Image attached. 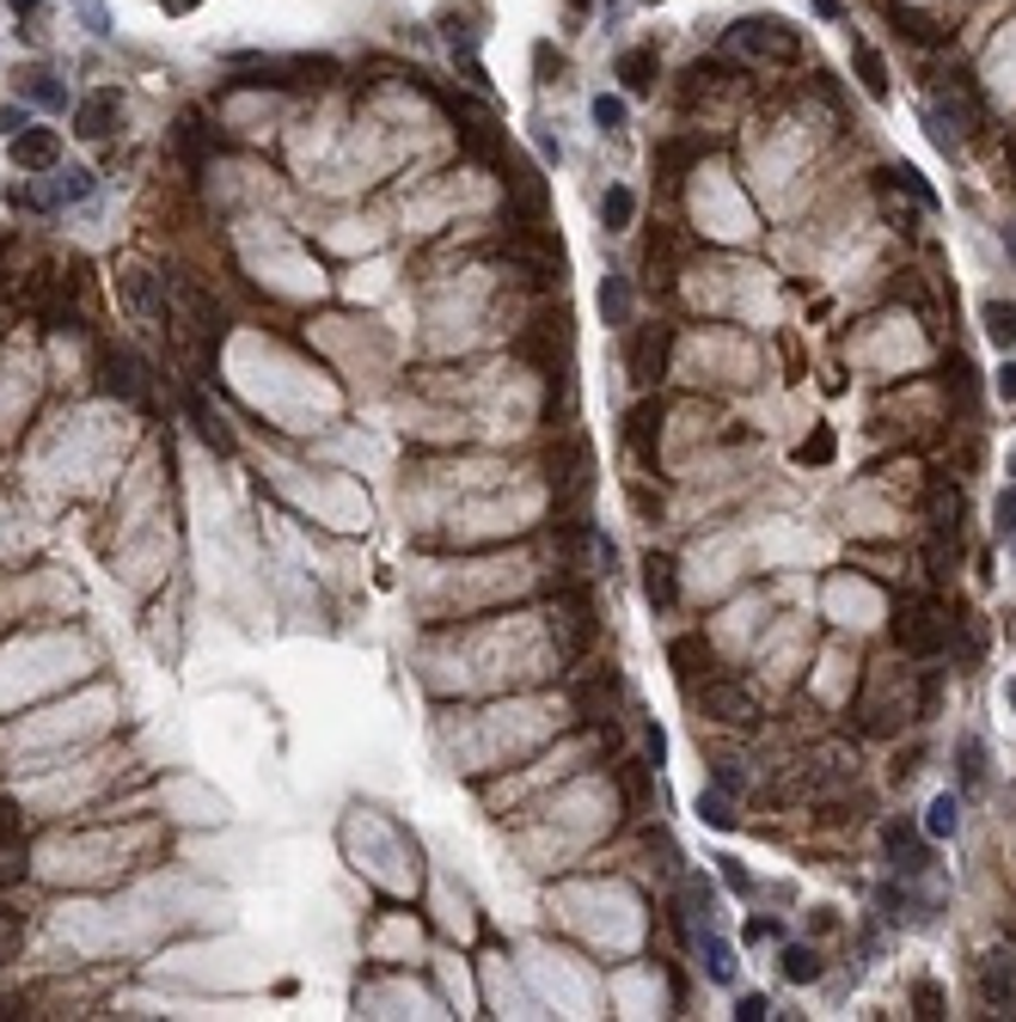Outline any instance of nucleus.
Listing matches in <instances>:
<instances>
[{"mask_svg": "<svg viewBox=\"0 0 1016 1022\" xmlns=\"http://www.w3.org/2000/svg\"><path fill=\"white\" fill-rule=\"evenodd\" d=\"M894 643L907 655H937L949 643V619L931 594H900L894 601Z\"/></svg>", "mask_w": 1016, "mask_h": 1022, "instance_id": "1", "label": "nucleus"}, {"mask_svg": "<svg viewBox=\"0 0 1016 1022\" xmlns=\"http://www.w3.org/2000/svg\"><path fill=\"white\" fill-rule=\"evenodd\" d=\"M729 44L741 56H754V62H802V32L771 13H754V19H741V25H729Z\"/></svg>", "mask_w": 1016, "mask_h": 1022, "instance_id": "2", "label": "nucleus"}, {"mask_svg": "<svg viewBox=\"0 0 1016 1022\" xmlns=\"http://www.w3.org/2000/svg\"><path fill=\"white\" fill-rule=\"evenodd\" d=\"M552 637H557V655H564V662H582V650L594 643V606H588V594L570 589V582H557Z\"/></svg>", "mask_w": 1016, "mask_h": 1022, "instance_id": "3", "label": "nucleus"}, {"mask_svg": "<svg viewBox=\"0 0 1016 1022\" xmlns=\"http://www.w3.org/2000/svg\"><path fill=\"white\" fill-rule=\"evenodd\" d=\"M117 295H123V312L135 319V325H147V331L166 325V276H154L147 264H123Z\"/></svg>", "mask_w": 1016, "mask_h": 1022, "instance_id": "4", "label": "nucleus"}, {"mask_svg": "<svg viewBox=\"0 0 1016 1022\" xmlns=\"http://www.w3.org/2000/svg\"><path fill=\"white\" fill-rule=\"evenodd\" d=\"M698 711H705L710 723H723V728H754L759 723V698L747 692V686H735V680H705Z\"/></svg>", "mask_w": 1016, "mask_h": 1022, "instance_id": "5", "label": "nucleus"}, {"mask_svg": "<svg viewBox=\"0 0 1016 1022\" xmlns=\"http://www.w3.org/2000/svg\"><path fill=\"white\" fill-rule=\"evenodd\" d=\"M668 343H674V325H662V319H655V325H643L631 337V380L643 392L668 380Z\"/></svg>", "mask_w": 1016, "mask_h": 1022, "instance_id": "6", "label": "nucleus"}, {"mask_svg": "<svg viewBox=\"0 0 1016 1022\" xmlns=\"http://www.w3.org/2000/svg\"><path fill=\"white\" fill-rule=\"evenodd\" d=\"M7 159H13L19 171H49V166H62V135L56 129H13V141H7Z\"/></svg>", "mask_w": 1016, "mask_h": 1022, "instance_id": "7", "label": "nucleus"}, {"mask_svg": "<svg viewBox=\"0 0 1016 1022\" xmlns=\"http://www.w3.org/2000/svg\"><path fill=\"white\" fill-rule=\"evenodd\" d=\"M662 423H668V411H662L655 399H643L631 417H625V448H631L643 465H655V448H662Z\"/></svg>", "mask_w": 1016, "mask_h": 1022, "instance_id": "8", "label": "nucleus"}, {"mask_svg": "<svg viewBox=\"0 0 1016 1022\" xmlns=\"http://www.w3.org/2000/svg\"><path fill=\"white\" fill-rule=\"evenodd\" d=\"M980 998L999 1010H1016V955L1011 949H992L980 961Z\"/></svg>", "mask_w": 1016, "mask_h": 1022, "instance_id": "9", "label": "nucleus"}, {"mask_svg": "<svg viewBox=\"0 0 1016 1022\" xmlns=\"http://www.w3.org/2000/svg\"><path fill=\"white\" fill-rule=\"evenodd\" d=\"M98 373H105V392H117V399H147V368L129 349H105Z\"/></svg>", "mask_w": 1016, "mask_h": 1022, "instance_id": "10", "label": "nucleus"}, {"mask_svg": "<svg viewBox=\"0 0 1016 1022\" xmlns=\"http://www.w3.org/2000/svg\"><path fill=\"white\" fill-rule=\"evenodd\" d=\"M882 845H888V857H894V869H900V876H924V869H931V852H924V839H919V827H912V821H888Z\"/></svg>", "mask_w": 1016, "mask_h": 1022, "instance_id": "11", "label": "nucleus"}, {"mask_svg": "<svg viewBox=\"0 0 1016 1022\" xmlns=\"http://www.w3.org/2000/svg\"><path fill=\"white\" fill-rule=\"evenodd\" d=\"M117 110H123V98L117 93H86L74 110V135L80 141H105L110 129H117Z\"/></svg>", "mask_w": 1016, "mask_h": 1022, "instance_id": "12", "label": "nucleus"}, {"mask_svg": "<svg viewBox=\"0 0 1016 1022\" xmlns=\"http://www.w3.org/2000/svg\"><path fill=\"white\" fill-rule=\"evenodd\" d=\"M185 411H190V423H197L202 448L233 453V429H227V417H221V411H209V399H202V392H185Z\"/></svg>", "mask_w": 1016, "mask_h": 1022, "instance_id": "13", "label": "nucleus"}, {"mask_svg": "<svg viewBox=\"0 0 1016 1022\" xmlns=\"http://www.w3.org/2000/svg\"><path fill=\"white\" fill-rule=\"evenodd\" d=\"M931 527L949 545H955V533H961V490H955L949 478H931Z\"/></svg>", "mask_w": 1016, "mask_h": 1022, "instance_id": "14", "label": "nucleus"}, {"mask_svg": "<svg viewBox=\"0 0 1016 1022\" xmlns=\"http://www.w3.org/2000/svg\"><path fill=\"white\" fill-rule=\"evenodd\" d=\"M643 594L655 613H668V606L680 601V582H674V558H662V551H649L643 558Z\"/></svg>", "mask_w": 1016, "mask_h": 1022, "instance_id": "15", "label": "nucleus"}, {"mask_svg": "<svg viewBox=\"0 0 1016 1022\" xmlns=\"http://www.w3.org/2000/svg\"><path fill=\"white\" fill-rule=\"evenodd\" d=\"M851 62H858L863 93H870V98H888V62L876 56V44H863V37H851Z\"/></svg>", "mask_w": 1016, "mask_h": 1022, "instance_id": "16", "label": "nucleus"}, {"mask_svg": "<svg viewBox=\"0 0 1016 1022\" xmlns=\"http://www.w3.org/2000/svg\"><path fill=\"white\" fill-rule=\"evenodd\" d=\"M668 662H674L680 680L693 686L698 674L710 667V643H705V637H674V643H668Z\"/></svg>", "mask_w": 1016, "mask_h": 1022, "instance_id": "17", "label": "nucleus"}, {"mask_svg": "<svg viewBox=\"0 0 1016 1022\" xmlns=\"http://www.w3.org/2000/svg\"><path fill=\"white\" fill-rule=\"evenodd\" d=\"M618 80H625V93H655V49H625Z\"/></svg>", "mask_w": 1016, "mask_h": 1022, "instance_id": "18", "label": "nucleus"}, {"mask_svg": "<svg viewBox=\"0 0 1016 1022\" xmlns=\"http://www.w3.org/2000/svg\"><path fill=\"white\" fill-rule=\"evenodd\" d=\"M698 154H705L698 141H662V154H655V178H662V185H680V171L693 166Z\"/></svg>", "mask_w": 1016, "mask_h": 1022, "instance_id": "19", "label": "nucleus"}, {"mask_svg": "<svg viewBox=\"0 0 1016 1022\" xmlns=\"http://www.w3.org/2000/svg\"><path fill=\"white\" fill-rule=\"evenodd\" d=\"M882 190H907V197L919 202V209H937V190L924 185V178H919L912 166H888V171H882Z\"/></svg>", "mask_w": 1016, "mask_h": 1022, "instance_id": "20", "label": "nucleus"}, {"mask_svg": "<svg viewBox=\"0 0 1016 1022\" xmlns=\"http://www.w3.org/2000/svg\"><path fill=\"white\" fill-rule=\"evenodd\" d=\"M631 215H637V197H631L625 185H613V190L601 197V227H606V233H625V227H631Z\"/></svg>", "mask_w": 1016, "mask_h": 1022, "instance_id": "21", "label": "nucleus"}, {"mask_svg": "<svg viewBox=\"0 0 1016 1022\" xmlns=\"http://www.w3.org/2000/svg\"><path fill=\"white\" fill-rule=\"evenodd\" d=\"M955 777H961V791H980L985 784V747L973 741V735L955 747Z\"/></svg>", "mask_w": 1016, "mask_h": 1022, "instance_id": "22", "label": "nucleus"}, {"mask_svg": "<svg viewBox=\"0 0 1016 1022\" xmlns=\"http://www.w3.org/2000/svg\"><path fill=\"white\" fill-rule=\"evenodd\" d=\"M980 319H985V337L999 343V349H1011V343H1016V307H1011V300H985Z\"/></svg>", "mask_w": 1016, "mask_h": 1022, "instance_id": "23", "label": "nucleus"}, {"mask_svg": "<svg viewBox=\"0 0 1016 1022\" xmlns=\"http://www.w3.org/2000/svg\"><path fill=\"white\" fill-rule=\"evenodd\" d=\"M955 827H961V808H955V796H949V791L931 796V808H924V833H931V839H949Z\"/></svg>", "mask_w": 1016, "mask_h": 1022, "instance_id": "24", "label": "nucleus"}, {"mask_svg": "<svg viewBox=\"0 0 1016 1022\" xmlns=\"http://www.w3.org/2000/svg\"><path fill=\"white\" fill-rule=\"evenodd\" d=\"M943 387L955 392V404H973V392H980V380H973V361H968V356H949V361H943Z\"/></svg>", "mask_w": 1016, "mask_h": 1022, "instance_id": "25", "label": "nucleus"}, {"mask_svg": "<svg viewBox=\"0 0 1016 1022\" xmlns=\"http://www.w3.org/2000/svg\"><path fill=\"white\" fill-rule=\"evenodd\" d=\"M625 312H631V288H625V276H606L601 282V319L606 325H625Z\"/></svg>", "mask_w": 1016, "mask_h": 1022, "instance_id": "26", "label": "nucleus"}, {"mask_svg": "<svg viewBox=\"0 0 1016 1022\" xmlns=\"http://www.w3.org/2000/svg\"><path fill=\"white\" fill-rule=\"evenodd\" d=\"M778 967H784V979H796V986L820 979V955H815V949H796V943H790L784 955H778Z\"/></svg>", "mask_w": 1016, "mask_h": 1022, "instance_id": "27", "label": "nucleus"}, {"mask_svg": "<svg viewBox=\"0 0 1016 1022\" xmlns=\"http://www.w3.org/2000/svg\"><path fill=\"white\" fill-rule=\"evenodd\" d=\"M19 949H25V913L0 906V967H7V961H19Z\"/></svg>", "mask_w": 1016, "mask_h": 1022, "instance_id": "28", "label": "nucleus"}, {"mask_svg": "<svg viewBox=\"0 0 1016 1022\" xmlns=\"http://www.w3.org/2000/svg\"><path fill=\"white\" fill-rule=\"evenodd\" d=\"M705 961H710V979H717V986L735 979V949H729L723 937H710V930H705Z\"/></svg>", "mask_w": 1016, "mask_h": 1022, "instance_id": "29", "label": "nucleus"}, {"mask_svg": "<svg viewBox=\"0 0 1016 1022\" xmlns=\"http://www.w3.org/2000/svg\"><path fill=\"white\" fill-rule=\"evenodd\" d=\"M698 815H705V827H717V833H729V827H735V808H729V796H723V791L698 796Z\"/></svg>", "mask_w": 1016, "mask_h": 1022, "instance_id": "30", "label": "nucleus"}, {"mask_svg": "<svg viewBox=\"0 0 1016 1022\" xmlns=\"http://www.w3.org/2000/svg\"><path fill=\"white\" fill-rule=\"evenodd\" d=\"M888 13H894V25H900V32L912 37V44H937V32H931V19H919L912 7H900V0H894Z\"/></svg>", "mask_w": 1016, "mask_h": 1022, "instance_id": "31", "label": "nucleus"}, {"mask_svg": "<svg viewBox=\"0 0 1016 1022\" xmlns=\"http://www.w3.org/2000/svg\"><path fill=\"white\" fill-rule=\"evenodd\" d=\"M56 197H62V202H80V197H93V171H86V166H68L62 178H56Z\"/></svg>", "mask_w": 1016, "mask_h": 1022, "instance_id": "32", "label": "nucleus"}, {"mask_svg": "<svg viewBox=\"0 0 1016 1022\" xmlns=\"http://www.w3.org/2000/svg\"><path fill=\"white\" fill-rule=\"evenodd\" d=\"M796 460H802V465H827V460H832V429H827V423H820V429L796 448Z\"/></svg>", "mask_w": 1016, "mask_h": 1022, "instance_id": "33", "label": "nucleus"}, {"mask_svg": "<svg viewBox=\"0 0 1016 1022\" xmlns=\"http://www.w3.org/2000/svg\"><path fill=\"white\" fill-rule=\"evenodd\" d=\"M25 93H32L37 105H62V86H56V74H44V68H32V74H25Z\"/></svg>", "mask_w": 1016, "mask_h": 1022, "instance_id": "34", "label": "nucleus"}, {"mask_svg": "<svg viewBox=\"0 0 1016 1022\" xmlns=\"http://www.w3.org/2000/svg\"><path fill=\"white\" fill-rule=\"evenodd\" d=\"M594 123H601V129H625V98H594Z\"/></svg>", "mask_w": 1016, "mask_h": 1022, "instance_id": "35", "label": "nucleus"}, {"mask_svg": "<svg viewBox=\"0 0 1016 1022\" xmlns=\"http://www.w3.org/2000/svg\"><path fill=\"white\" fill-rule=\"evenodd\" d=\"M882 906H888V918H912V913H919V900H912L907 888H882Z\"/></svg>", "mask_w": 1016, "mask_h": 1022, "instance_id": "36", "label": "nucleus"}, {"mask_svg": "<svg viewBox=\"0 0 1016 1022\" xmlns=\"http://www.w3.org/2000/svg\"><path fill=\"white\" fill-rule=\"evenodd\" d=\"M912 1005H919V1017H943V991L931 986V979H919V986H912Z\"/></svg>", "mask_w": 1016, "mask_h": 1022, "instance_id": "37", "label": "nucleus"}, {"mask_svg": "<svg viewBox=\"0 0 1016 1022\" xmlns=\"http://www.w3.org/2000/svg\"><path fill=\"white\" fill-rule=\"evenodd\" d=\"M717 864H723V882H729V888H735V894H741V900H747V894H754V876H747V869H741V864H735V857H717Z\"/></svg>", "mask_w": 1016, "mask_h": 1022, "instance_id": "38", "label": "nucleus"}, {"mask_svg": "<svg viewBox=\"0 0 1016 1022\" xmlns=\"http://www.w3.org/2000/svg\"><path fill=\"white\" fill-rule=\"evenodd\" d=\"M999 533H1004V539H1011V533H1016V484H1011V490L999 496Z\"/></svg>", "mask_w": 1016, "mask_h": 1022, "instance_id": "39", "label": "nucleus"}, {"mask_svg": "<svg viewBox=\"0 0 1016 1022\" xmlns=\"http://www.w3.org/2000/svg\"><path fill=\"white\" fill-rule=\"evenodd\" d=\"M735 1017H741V1022H766V1017H771V1005L754 991V998H741V1005H735Z\"/></svg>", "mask_w": 1016, "mask_h": 1022, "instance_id": "40", "label": "nucleus"}, {"mask_svg": "<svg viewBox=\"0 0 1016 1022\" xmlns=\"http://www.w3.org/2000/svg\"><path fill=\"white\" fill-rule=\"evenodd\" d=\"M717 791L735 796L741 791V772H735V759H717Z\"/></svg>", "mask_w": 1016, "mask_h": 1022, "instance_id": "41", "label": "nucleus"}, {"mask_svg": "<svg viewBox=\"0 0 1016 1022\" xmlns=\"http://www.w3.org/2000/svg\"><path fill=\"white\" fill-rule=\"evenodd\" d=\"M80 19H86V25H93L98 37L110 32V19H105V7H98V0H80Z\"/></svg>", "mask_w": 1016, "mask_h": 1022, "instance_id": "42", "label": "nucleus"}, {"mask_svg": "<svg viewBox=\"0 0 1016 1022\" xmlns=\"http://www.w3.org/2000/svg\"><path fill=\"white\" fill-rule=\"evenodd\" d=\"M999 399H1016V361H1004V368H999Z\"/></svg>", "mask_w": 1016, "mask_h": 1022, "instance_id": "43", "label": "nucleus"}, {"mask_svg": "<svg viewBox=\"0 0 1016 1022\" xmlns=\"http://www.w3.org/2000/svg\"><path fill=\"white\" fill-rule=\"evenodd\" d=\"M19 833V815H13V808H7V803H0V845H7V839H13Z\"/></svg>", "mask_w": 1016, "mask_h": 1022, "instance_id": "44", "label": "nucleus"}, {"mask_svg": "<svg viewBox=\"0 0 1016 1022\" xmlns=\"http://www.w3.org/2000/svg\"><path fill=\"white\" fill-rule=\"evenodd\" d=\"M160 7H166V13H197L202 0H160Z\"/></svg>", "mask_w": 1016, "mask_h": 1022, "instance_id": "45", "label": "nucleus"}, {"mask_svg": "<svg viewBox=\"0 0 1016 1022\" xmlns=\"http://www.w3.org/2000/svg\"><path fill=\"white\" fill-rule=\"evenodd\" d=\"M815 13H820V19H832V13H839V0H815Z\"/></svg>", "mask_w": 1016, "mask_h": 1022, "instance_id": "46", "label": "nucleus"}, {"mask_svg": "<svg viewBox=\"0 0 1016 1022\" xmlns=\"http://www.w3.org/2000/svg\"><path fill=\"white\" fill-rule=\"evenodd\" d=\"M37 7H44V0H13V13H37Z\"/></svg>", "mask_w": 1016, "mask_h": 1022, "instance_id": "47", "label": "nucleus"}, {"mask_svg": "<svg viewBox=\"0 0 1016 1022\" xmlns=\"http://www.w3.org/2000/svg\"><path fill=\"white\" fill-rule=\"evenodd\" d=\"M1004 159H1011V171H1016V141H1004Z\"/></svg>", "mask_w": 1016, "mask_h": 1022, "instance_id": "48", "label": "nucleus"}, {"mask_svg": "<svg viewBox=\"0 0 1016 1022\" xmlns=\"http://www.w3.org/2000/svg\"><path fill=\"white\" fill-rule=\"evenodd\" d=\"M570 7H576V13H588V7H594V0H570Z\"/></svg>", "mask_w": 1016, "mask_h": 1022, "instance_id": "49", "label": "nucleus"}, {"mask_svg": "<svg viewBox=\"0 0 1016 1022\" xmlns=\"http://www.w3.org/2000/svg\"><path fill=\"white\" fill-rule=\"evenodd\" d=\"M1004 239H1011V251H1016V227H1011V233H1004Z\"/></svg>", "mask_w": 1016, "mask_h": 1022, "instance_id": "50", "label": "nucleus"}, {"mask_svg": "<svg viewBox=\"0 0 1016 1022\" xmlns=\"http://www.w3.org/2000/svg\"><path fill=\"white\" fill-rule=\"evenodd\" d=\"M649 7H655V0H649Z\"/></svg>", "mask_w": 1016, "mask_h": 1022, "instance_id": "51", "label": "nucleus"}, {"mask_svg": "<svg viewBox=\"0 0 1016 1022\" xmlns=\"http://www.w3.org/2000/svg\"><path fill=\"white\" fill-rule=\"evenodd\" d=\"M1011 539H1016V533H1011Z\"/></svg>", "mask_w": 1016, "mask_h": 1022, "instance_id": "52", "label": "nucleus"}]
</instances>
